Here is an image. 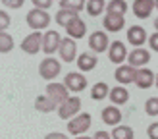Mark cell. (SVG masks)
<instances>
[{
    "label": "cell",
    "mask_w": 158,
    "mask_h": 139,
    "mask_svg": "<svg viewBox=\"0 0 158 139\" xmlns=\"http://www.w3.org/2000/svg\"><path fill=\"white\" fill-rule=\"evenodd\" d=\"M25 21L33 31H43L50 25V14L46 10H41V8H33V10L27 12Z\"/></svg>",
    "instance_id": "6da1fadb"
},
{
    "label": "cell",
    "mask_w": 158,
    "mask_h": 139,
    "mask_svg": "<svg viewBox=\"0 0 158 139\" xmlns=\"http://www.w3.org/2000/svg\"><path fill=\"white\" fill-rule=\"evenodd\" d=\"M91 122H93V118H91L89 112H79V114L73 116V118L68 120V131L72 135H81L85 131H89Z\"/></svg>",
    "instance_id": "7a4b0ae2"
},
{
    "label": "cell",
    "mask_w": 158,
    "mask_h": 139,
    "mask_svg": "<svg viewBox=\"0 0 158 139\" xmlns=\"http://www.w3.org/2000/svg\"><path fill=\"white\" fill-rule=\"evenodd\" d=\"M60 72H62V64L56 58H52V56L43 58V62L39 64V75H41L43 79H46V81L56 79Z\"/></svg>",
    "instance_id": "3957f363"
},
{
    "label": "cell",
    "mask_w": 158,
    "mask_h": 139,
    "mask_svg": "<svg viewBox=\"0 0 158 139\" xmlns=\"http://www.w3.org/2000/svg\"><path fill=\"white\" fill-rule=\"evenodd\" d=\"M56 108H58V116L62 120H69L81 110V99L79 97H68L64 103H60Z\"/></svg>",
    "instance_id": "277c9868"
},
{
    "label": "cell",
    "mask_w": 158,
    "mask_h": 139,
    "mask_svg": "<svg viewBox=\"0 0 158 139\" xmlns=\"http://www.w3.org/2000/svg\"><path fill=\"white\" fill-rule=\"evenodd\" d=\"M58 52H60V60L62 62H73L77 58V43L75 39L72 37H62L60 46H58Z\"/></svg>",
    "instance_id": "5b68a950"
},
{
    "label": "cell",
    "mask_w": 158,
    "mask_h": 139,
    "mask_svg": "<svg viewBox=\"0 0 158 139\" xmlns=\"http://www.w3.org/2000/svg\"><path fill=\"white\" fill-rule=\"evenodd\" d=\"M108 44H110V37L106 31H94V33L89 35V48L94 54H100L108 50Z\"/></svg>",
    "instance_id": "8992f818"
},
{
    "label": "cell",
    "mask_w": 158,
    "mask_h": 139,
    "mask_svg": "<svg viewBox=\"0 0 158 139\" xmlns=\"http://www.w3.org/2000/svg\"><path fill=\"white\" fill-rule=\"evenodd\" d=\"M151 50H147V48H143V46H135L131 52H127V60L129 62V66H133V68H143V66H147L148 62H151Z\"/></svg>",
    "instance_id": "52a82bcc"
},
{
    "label": "cell",
    "mask_w": 158,
    "mask_h": 139,
    "mask_svg": "<svg viewBox=\"0 0 158 139\" xmlns=\"http://www.w3.org/2000/svg\"><path fill=\"white\" fill-rule=\"evenodd\" d=\"M64 85L69 93H81L87 89V77L81 72H72L64 77Z\"/></svg>",
    "instance_id": "ba28073f"
},
{
    "label": "cell",
    "mask_w": 158,
    "mask_h": 139,
    "mask_svg": "<svg viewBox=\"0 0 158 139\" xmlns=\"http://www.w3.org/2000/svg\"><path fill=\"white\" fill-rule=\"evenodd\" d=\"M108 58L112 64H123L127 58V46L122 41H112L108 44Z\"/></svg>",
    "instance_id": "9c48e42d"
},
{
    "label": "cell",
    "mask_w": 158,
    "mask_h": 139,
    "mask_svg": "<svg viewBox=\"0 0 158 139\" xmlns=\"http://www.w3.org/2000/svg\"><path fill=\"white\" fill-rule=\"evenodd\" d=\"M60 41H62V37L58 31H52L48 29L46 33L43 35V41H41V48L44 54H54L58 50V46H60Z\"/></svg>",
    "instance_id": "30bf717a"
},
{
    "label": "cell",
    "mask_w": 158,
    "mask_h": 139,
    "mask_svg": "<svg viewBox=\"0 0 158 139\" xmlns=\"http://www.w3.org/2000/svg\"><path fill=\"white\" fill-rule=\"evenodd\" d=\"M104 31L106 33H118L125 27V18L122 14H112V12H106L104 15Z\"/></svg>",
    "instance_id": "8fae6325"
},
{
    "label": "cell",
    "mask_w": 158,
    "mask_h": 139,
    "mask_svg": "<svg viewBox=\"0 0 158 139\" xmlns=\"http://www.w3.org/2000/svg\"><path fill=\"white\" fill-rule=\"evenodd\" d=\"M41 41H43V33L41 31H33L31 35H27L21 41V50L27 54H39L41 50Z\"/></svg>",
    "instance_id": "7c38bea8"
},
{
    "label": "cell",
    "mask_w": 158,
    "mask_h": 139,
    "mask_svg": "<svg viewBox=\"0 0 158 139\" xmlns=\"http://www.w3.org/2000/svg\"><path fill=\"white\" fill-rule=\"evenodd\" d=\"M46 95H48L56 104H60V103H64V100L69 97V91H68V87H66L64 83L50 81L48 85H46Z\"/></svg>",
    "instance_id": "4fadbf2b"
},
{
    "label": "cell",
    "mask_w": 158,
    "mask_h": 139,
    "mask_svg": "<svg viewBox=\"0 0 158 139\" xmlns=\"http://www.w3.org/2000/svg\"><path fill=\"white\" fill-rule=\"evenodd\" d=\"M135 72L137 70L133 66H129V64H118V70L114 72V77H116V81L120 85H129V83H133V79H135Z\"/></svg>",
    "instance_id": "5bb4252c"
},
{
    "label": "cell",
    "mask_w": 158,
    "mask_h": 139,
    "mask_svg": "<svg viewBox=\"0 0 158 139\" xmlns=\"http://www.w3.org/2000/svg\"><path fill=\"white\" fill-rule=\"evenodd\" d=\"M131 10L135 14V18L147 19V18H151V14L154 10V0H133Z\"/></svg>",
    "instance_id": "9a60e30c"
},
{
    "label": "cell",
    "mask_w": 158,
    "mask_h": 139,
    "mask_svg": "<svg viewBox=\"0 0 158 139\" xmlns=\"http://www.w3.org/2000/svg\"><path fill=\"white\" fill-rule=\"evenodd\" d=\"M133 83H135L139 89L152 87V85H154V74H152V70H148L145 66L139 68L137 72H135V79H133Z\"/></svg>",
    "instance_id": "2e32d148"
},
{
    "label": "cell",
    "mask_w": 158,
    "mask_h": 139,
    "mask_svg": "<svg viewBox=\"0 0 158 139\" xmlns=\"http://www.w3.org/2000/svg\"><path fill=\"white\" fill-rule=\"evenodd\" d=\"M75 62H77V68L81 70V74H85V72H91V70L97 68L98 58H97V54H93V52L87 50V52H83V54H77Z\"/></svg>",
    "instance_id": "e0dca14e"
},
{
    "label": "cell",
    "mask_w": 158,
    "mask_h": 139,
    "mask_svg": "<svg viewBox=\"0 0 158 139\" xmlns=\"http://www.w3.org/2000/svg\"><path fill=\"white\" fill-rule=\"evenodd\" d=\"M147 37L148 35H147L145 27H141V25H131L127 29V43L133 44V48L135 46H143L147 43Z\"/></svg>",
    "instance_id": "ac0fdd59"
},
{
    "label": "cell",
    "mask_w": 158,
    "mask_h": 139,
    "mask_svg": "<svg viewBox=\"0 0 158 139\" xmlns=\"http://www.w3.org/2000/svg\"><path fill=\"white\" fill-rule=\"evenodd\" d=\"M102 122L106 124V126H118V124L122 122V110L118 108L116 104H110V106H104L102 108Z\"/></svg>",
    "instance_id": "d6986e66"
},
{
    "label": "cell",
    "mask_w": 158,
    "mask_h": 139,
    "mask_svg": "<svg viewBox=\"0 0 158 139\" xmlns=\"http://www.w3.org/2000/svg\"><path fill=\"white\" fill-rule=\"evenodd\" d=\"M66 33L68 37H72V39H83L87 35V25H85V21L81 18H75L72 19L66 25Z\"/></svg>",
    "instance_id": "ffe728a7"
},
{
    "label": "cell",
    "mask_w": 158,
    "mask_h": 139,
    "mask_svg": "<svg viewBox=\"0 0 158 139\" xmlns=\"http://www.w3.org/2000/svg\"><path fill=\"white\" fill-rule=\"evenodd\" d=\"M108 99L112 100V104L122 106V104H125L129 100V93H127V89H125L123 85H118V87L108 91Z\"/></svg>",
    "instance_id": "44dd1931"
},
{
    "label": "cell",
    "mask_w": 158,
    "mask_h": 139,
    "mask_svg": "<svg viewBox=\"0 0 158 139\" xmlns=\"http://www.w3.org/2000/svg\"><path fill=\"white\" fill-rule=\"evenodd\" d=\"M56 103L48 97V95H39L37 99H35V108L39 112H44V114H48V112H54L56 110Z\"/></svg>",
    "instance_id": "7402d4cb"
},
{
    "label": "cell",
    "mask_w": 158,
    "mask_h": 139,
    "mask_svg": "<svg viewBox=\"0 0 158 139\" xmlns=\"http://www.w3.org/2000/svg\"><path fill=\"white\" fill-rule=\"evenodd\" d=\"M108 91H110L108 83L98 81V83H94L93 87H91V99H93V100H104V99L108 97Z\"/></svg>",
    "instance_id": "603a6c76"
},
{
    "label": "cell",
    "mask_w": 158,
    "mask_h": 139,
    "mask_svg": "<svg viewBox=\"0 0 158 139\" xmlns=\"http://www.w3.org/2000/svg\"><path fill=\"white\" fill-rule=\"evenodd\" d=\"M104 0H89V2H85V10L87 14L91 15V18H97V15H100L102 12H104Z\"/></svg>",
    "instance_id": "cb8c5ba5"
},
{
    "label": "cell",
    "mask_w": 158,
    "mask_h": 139,
    "mask_svg": "<svg viewBox=\"0 0 158 139\" xmlns=\"http://www.w3.org/2000/svg\"><path fill=\"white\" fill-rule=\"evenodd\" d=\"M110 137H112V139H133L135 133H133V129L129 126H120V124H118V126H114Z\"/></svg>",
    "instance_id": "d4e9b609"
},
{
    "label": "cell",
    "mask_w": 158,
    "mask_h": 139,
    "mask_svg": "<svg viewBox=\"0 0 158 139\" xmlns=\"http://www.w3.org/2000/svg\"><path fill=\"white\" fill-rule=\"evenodd\" d=\"M75 18H79L77 15V12H73V10H64V8H60L58 10V14H56V23L58 25H62V27H66L72 19H75Z\"/></svg>",
    "instance_id": "484cf974"
},
{
    "label": "cell",
    "mask_w": 158,
    "mask_h": 139,
    "mask_svg": "<svg viewBox=\"0 0 158 139\" xmlns=\"http://www.w3.org/2000/svg\"><path fill=\"white\" fill-rule=\"evenodd\" d=\"M127 2L125 0H110V2L106 4V12H112V14H122L125 15V12H127Z\"/></svg>",
    "instance_id": "4316f807"
},
{
    "label": "cell",
    "mask_w": 158,
    "mask_h": 139,
    "mask_svg": "<svg viewBox=\"0 0 158 139\" xmlns=\"http://www.w3.org/2000/svg\"><path fill=\"white\" fill-rule=\"evenodd\" d=\"M14 48V37L6 31H0V52L6 54V52H12Z\"/></svg>",
    "instance_id": "83f0119b"
},
{
    "label": "cell",
    "mask_w": 158,
    "mask_h": 139,
    "mask_svg": "<svg viewBox=\"0 0 158 139\" xmlns=\"http://www.w3.org/2000/svg\"><path fill=\"white\" fill-rule=\"evenodd\" d=\"M85 2L87 0H60V8L64 10H73V12H81L85 10Z\"/></svg>",
    "instance_id": "f1b7e54d"
},
{
    "label": "cell",
    "mask_w": 158,
    "mask_h": 139,
    "mask_svg": "<svg viewBox=\"0 0 158 139\" xmlns=\"http://www.w3.org/2000/svg\"><path fill=\"white\" fill-rule=\"evenodd\" d=\"M145 112L148 116H158V97H151L145 103Z\"/></svg>",
    "instance_id": "f546056e"
},
{
    "label": "cell",
    "mask_w": 158,
    "mask_h": 139,
    "mask_svg": "<svg viewBox=\"0 0 158 139\" xmlns=\"http://www.w3.org/2000/svg\"><path fill=\"white\" fill-rule=\"evenodd\" d=\"M12 25V19H10V15H8L4 10H0V31H6L8 27Z\"/></svg>",
    "instance_id": "4dcf8cb0"
},
{
    "label": "cell",
    "mask_w": 158,
    "mask_h": 139,
    "mask_svg": "<svg viewBox=\"0 0 158 139\" xmlns=\"http://www.w3.org/2000/svg\"><path fill=\"white\" fill-rule=\"evenodd\" d=\"M31 2H33L35 8H41V10H48V8L52 6L54 0H31Z\"/></svg>",
    "instance_id": "1f68e13d"
},
{
    "label": "cell",
    "mask_w": 158,
    "mask_h": 139,
    "mask_svg": "<svg viewBox=\"0 0 158 139\" xmlns=\"http://www.w3.org/2000/svg\"><path fill=\"white\" fill-rule=\"evenodd\" d=\"M23 2H25V0H2V4H4L6 8H12V10H18V8H21Z\"/></svg>",
    "instance_id": "d6a6232c"
},
{
    "label": "cell",
    "mask_w": 158,
    "mask_h": 139,
    "mask_svg": "<svg viewBox=\"0 0 158 139\" xmlns=\"http://www.w3.org/2000/svg\"><path fill=\"white\" fill-rule=\"evenodd\" d=\"M147 135H148V139H158V122L151 124L147 128Z\"/></svg>",
    "instance_id": "836d02e7"
},
{
    "label": "cell",
    "mask_w": 158,
    "mask_h": 139,
    "mask_svg": "<svg viewBox=\"0 0 158 139\" xmlns=\"http://www.w3.org/2000/svg\"><path fill=\"white\" fill-rule=\"evenodd\" d=\"M147 43L151 44V50L158 52V31H156V33H152L151 37H147Z\"/></svg>",
    "instance_id": "e575fe53"
},
{
    "label": "cell",
    "mask_w": 158,
    "mask_h": 139,
    "mask_svg": "<svg viewBox=\"0 0 158 139\" xmlns=\"http://www.w3.org/2000/svg\"><path fill=\"white\" fill-rule=\"evenodd\" d=\"M46 139H69L66 133H60V131H52V133L46 135Z\"/></svg>",
    "instance_id": "d590c367"
},
{
    "label": "cell",
    "mask_w": 158,
    "mask_h": 139,
    "mask_svg": "<svg viewBox=\"0 0 158 139\" xmlns=\"http://www.w3.org/2000/svg\"><path fill=\"white\" fill-rule=\"evenodd\" d=\"M93 139H112V137H110V133H108V131H97Z\"/></svg>",
    "instance_id": "8d00e7d4"
},
{
    "label": "cell",
    "mask_w": 158,
    "mask_h": 139,
    "mask_svg": "<svg viewBox=\"0 0 158 139\" xmlns=\"http://www.w3.org/2000/svg\"><path fill=\"white\" fill-rule=\"evenodd\" d=\"M75 139H93V137H87L85 133H81V135H75Z\"/></svg>",
    "instance_id": "74e56055"
},
{
    "label": "cell",
    "mask_w": 158,
    "mask_h": 139,
    "mask_svg": "<svg viewBox=\"0 0 158 139\" xmlns=\"http://www.w3.org/2000/svg\"><path fill=\"white\" fill-rule=\"evenodd\" d=\"M154 85L158 87V75H154Z\"/></svg>",
    "instance_id": "f35d334b"
},
{
    "label": "cell",
    "mask_w": 158,
    "mask_h": 139,
    "mask_svg": "<svg viewBox=\"0 0 158 139\" xmlns=\"http://www.w3.org/2000/svg\"><path fill=\"white\" fill-rule=\"evenodd\" d=\"M154 27H156V31H158V18L154 19Z\"/></svg>",
    "instance_id": "ab89813d"
},
{
    "label": "cell",
    "mask_w": 158,
    "mask_h": 139,
    "mask_svg": "<svg viewBox=\"0 0 158 139\" xmlns=\"http://www.w3.org/2000/svg\"><path fill=\"white\" fill-rule=\"evenodd\" d=\"M154 10H158V0H154Z\"/></svg>",
    "instance_id": "60d3db41"
}]
</instances>
